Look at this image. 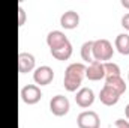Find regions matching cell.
Listing matches in <instances>:
<instances>
[{"mask_svg":"<svg viewBox=\"0 0 129 128\" xmlns=\"http://www.w3.org/2000/svg\"><path fill=\"white\" fill-rule=\"evenodd\" d=\"M122 26H123L126 30H129V14H125V15L122 17Z\"/></svg>","mask_w":129,"mask_h":128,"instance_id":"cell-20","label":"cell"},{"mask_svg":"<svg viewBox=\"0 0 129 128\" xmlns=\"http://www.w3.org/2000/svg\"><path fill=\"white\" fill-rule=\"evenodd\" d=\"M114 45L117 48V51L123 56H128L129 54V35L128 33H120L116 36V41H114Z\"/></svg>","mask_w":129,"mask_h":128,"instance_id":"cell-14","label":"cell"},{"mask_svg":"<svg viewBox=\"0 0 129 128\" xmlns=\"http://www.w3.org/2000/svg\"><path fill=\"white\" fill-rule=\"evenodd\" d=\"M128 78H129V72H128Z\"/></svg>","mask_w":129,"mask_h":128,"instance_id":"cell-23","label":"cell"},{"mask_svg":"<svg viewBox=\"0 0 129 128\" xmlns=\"http://www.w3.org/2000/svg\"><path fill=\"white\" fill-rule=\"evenodd\" d=\"M116 128H129V121L117 119V121H116Z\"/></svg>","mask_w":129,"mask_h":128,"instance_id":"cell-19","label":"cell"},{"mask_svg":"<svg viewBox=\"0 0 129 128\" xmlns=\"http://www.w3.org/2000/svg\"><path fill=\"white\" fill-rule=\"evenodd\" d=\"M77 124H78V128H99L101 127L99 115L93 110H84L78 115Z\"/></svg>","mask_w":129,"mask_h":128,"instance_id":"cell-3","label":"cell"},{"mask_svg":"<svg viewBox=\"0 0 129 128\" xmlns=\"http://www.w3.org/2000/svg\"><path fill=\"white\" fill-rule=\"evenodd\" d=\"M86 77L92 81H99L102 78H105V69L104 63L93 60L89 66H86Z\"/></svg>","mask_w":129,"mask_h":128,"instance_id":"cell-10","label":"cell"},{"mask_svg":"<svg viewBox=\"0 0 129 128\" xmlns=\"http://www.w3.org/2000/svg\"><path fill=\"white\" fill-rule=\"evenodd\" d=\"M71 109L69 99L64 95H56L50 99V110L54 116H64Z\"/></svg>","mask_w":129,"mask_h":128,"instance_id":"cell-4","label":"cell"},{"mask_svg":"<svg viewBox=\"0 0 129 128\" xmlns=\"http://www.w3.org/2000/svg\"><path fill=\"white\" fill-rule=\"evenodd\" d=\"M105 69V77H111V75H120V66L114 62H105L104 63Z\"/></svg>","mask_w":129,"mask_h":128,"instance_id":"cell-17","label":"cell"},{"mask_svg":"<svg viewBox=\"0 0 129 128\" xmlns=\"http://www.w3.org/2000/svg\"><path fill=\"white\" fill-rule=\"evenodd\" d=\"M84 77H86V65L81 63V62L71 63L64 71V77H63L64 89L68 92H75L81 86Z\"/></svg>","mask_w":129,"mask_h":128,"instance_id":"cell-1","label":"cell"},{"mask_svg":"<svg viewBox=\"0 0 129 128\" xmlns=\"http://www.w3.org/2000/svg\"><path fill=\"white\" fill-rule=\"evenodd\" d=\"M92 47H93V41H86L81 45V59L84 62L90 65L93 62V54H92Z\"/></svg>","mask_w":129,"mask_h":128,"instance_id":"cell-16","label":"cell"},{"mask_svg":"<svg viewBox=\"0 0 129 128\" xmlns=\"http://www.w3.org/2000/svg\"><path fill=\"white\" fill-rule=\"evenodd\" d=\"M78 24H80V15H78V12H75V11H66V12L62 14V17H60V26L62 27L72 30V29L78 27Z\"/></svg>","mask_w":129,"mask_h":128,"instance_id":"cell-12","label":"cell"},{"mask_svg":"<svg viewBox=\"0 0 129 128\" xmlns=\"http://www.w3.org/2000/svg\"><path fill=\"white\" fill-rule=\"evenodd\" d=\"M122 6L126 8V9H129V0H122Z\"/></svg>","mask_w":129,"mask_h":128,"instance_id":"cell-21","label":"cell"},{"mask_svg":"<svg viewBox=\"0 0 129 128\" xmlns=\"http://www.w3.org/2000/svg\"><path fill=\"white\" fill-rule=\"evenodd\" d=\"M75 102H77V105H80L83 109L90 107L95 102V94H93V91L90 88H81L77 92V95H75Z\"/></svg>","mask_w":129,"mask_h":128,"instance_id":"cell-8","label":"cell"},{"mask_svg":"<svg viewBox=\"0 0 129 128\" xmlns=\"http://www.w3.org/2000/svg\"><path fill=\"white\" fill-rule=\"evenodd\" d=\"M51 54L53 57H56L57 60H68L71 56H72V44H66L63 47L57 48V50H51Z\"/></svg>","mask_w":129,"mask_h":128,"instance_id":"cell-15","label":"cell"},{"mask_svg":"<svg viewBox=\"0 0 129 128\" xmlns=\"http://www.w3.org/2000/svg\"><path fill=\"white\" fill-rule=\"evenodd\" d=\"M18 14H20L18 26L21 27V26H24V21H26V11H24V8H23V6H20V8H18Z\"/></svg>","mask_w":129,"mask_h":128,"instance_id":"cell-18","label":"cell"},{"mask_svg":"<svg viewBox=\"0 0 129 128\" xmlns=\"http://www.w3.org/2000/svg\"><path fill=\"white\" fill-rule=\"evenodd\" d=\"M35 56L30 54V53H26V51H21L18 54V71L21 74H27L35 69Z\"/></svg>","mask_w":129,"mask_h":128,"instance_id":"cell-9","label":"cell"},{"mask_svg":"<svg viewBox=\"0 0 129 128\" xmlns=\"http://www.w3.org/2000/svg\"><path fill=\"white\" fill-rule=\"evenodd\" d=\"M53 78H54V71H53V68L48 66V65L39 66V68H36L35 72H33V80H35L36 86H38V84H39V86H47V84H50V83L53 81Z\"/></svg>","mask_w":129,"mask_h":128,"instance_id":"cell-5","label":"cell"},{"mask_svg":"<svg viewBox=\"0 0 129 128\" xmlns=\"http://www.w3.org/2000/svg\"><path fill=\"white\" fill-rule=\"evenodd\" d=\"M99 99H101V102L104 105H116L119 102V99H120V95L114 89H111L110 86L104 84V88L99 92Z\"/></svg>","mask_w":129,"mask_h":128,"instance_id":"cell-11","label":"cell"},{"mask_svg":"<svg viewBox=\"0 0 129 128\" xmlns=\"http://www.w3.org/2000/svg\"><path fill=\"white\" fill-rule=\"evenodd\" d=\"M125 115H126V119L129 121V104L125 107Z\"/></svg>","mask_w":129,"mask_h":128,"instance_id":"cell-22","label":"cell"},{"mask_svg":"<svg viewBox=\"0 0 129 128\" xmlns=\"http://www.w3.org/2000/svg\"><path fill=\"white\" fill-rule=\"evenodd\" d=\"M47 44H48L50 50H57L66 44H69V39L62 30H53L47 35Z\"/></svg>","mask_w":129,"mask_h":128,"instance_id":"cell-7","label":"cell"},{"mask_svg":"<svg viewBox=\"0 0 129 128\" xmlns=\"http://www.w3.org/2000/svg\"><path fill=\"white\" fill-rule=\"evenodd\" d=\"M105 86H110L111 89H114L119 95L126 92V83L122 78V75H111V77H105Z\"/></svg>","mask_w":129,"mask_h":128,"instance_id":"cell-13","label":"cell"},{"mask_svg":"<svg viewBox=\"0 0 129 128\" xmlns=\"http://www.w3.org/2000/svg\"><path fill=\"white\" fill-rule=\"evenodd\" d=\"M20 95H21V99H23L26 104L32 105V104H36V102L41 101L42 92H41V88L36 86V84H26V86L21 89V94H20Z\"/></svg>","mask_w":129,"mask_h":128,"instance_id":"cell-6","label":"cell"},{"mask_svg":"<svg viewBox=\"0 0 129 128\" xmlns=\"http://www.w3.org/2000/svg\"><path fill=\"white\" fill-rule=\"evenodd\" d=\"M92 54H93V60L105 63L113 57L114 48H113V45L108 39H96V41H93Z\"/></svg>","mask_w":129,"mask_h":128,"instance_id":"cell-2","label":"cell"}]
</instances>
